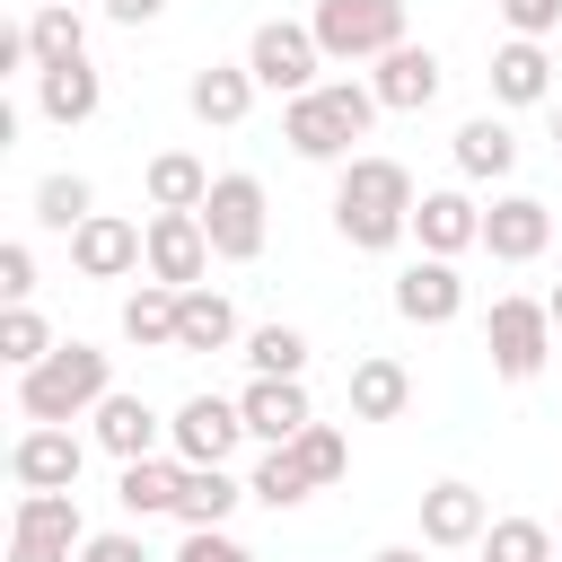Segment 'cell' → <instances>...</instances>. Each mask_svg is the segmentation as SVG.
Here are the masks:
<instances>
[{"instance_id": "obj_1", "label": "cell", "mask_w": 562, "mask_h": 562, "mask_svg": "<svg viewBox=\"0 0 562 562\" xmlns=\"http://www.w3.org/2000/svg\"><path fill=\"white\" fill-rule=\"evenodd\" d=\"M413 176L395 167V158H378V149H351L342 158V176H334V228H342V246H360V255H386V246H404L413 237Z\"/></svg>"}, {"instance_id": "obj_2", "label": "cell", "mask_w": 562, "mask_h": 562, "mask_svg": "<svg viewBox=\"0 0 562 562\" xmlns=\"http://www.w3.org/2000/svg\"><path fill=\"white\" fill-rule=\"evenodd\" d=\"M378 114H386V105H378L369 79H316L307 97H281V140L325 167V158H351V140H360Z\"/></svg>"}, {"instance_id": "obj_3", "label": "cell", "mask_w": 562, "mask_h": 562, "mask_svg": "<svg viewBox=\"0 0 562 562\" xmlns=\"http://www.w3.org/2000/svg\"><path fill=\"white\" fill-rule=\"evenodd\" d=\"M114 395V360L97 342H53L35 369H18V413L26 422H79Z\"/></svg>"}, {"instance_id": "obj_4", "label": "cell", "mask_w": 562, "mask_h": 562, "mask_svg": "<svg viewBox=\"0 0 562 562\" xmlns=\"http://www.w3.org/2000/svg\"><path fill=\"white\" fill-rule=\"evenodd\" d=\"M316 44L325 61H378L404 44V0H316Z\"/></svg>"}, {"instance_id": "obj_5", "label": "cell", "mask_w": 562, "mask_h": 562, "mask_svg": "<svg viewBox=\"0 0 562 562\" xmlns=\"http://www.w3.org/2000/svg\"><path fill=\"white\" fill-rule=\"evenodd\" d=\"M483 351H492V369L509 378V386H527L536 369H544V351H553V307L544 299H492V316H483Z\"/></svg>"}, {"instance_id": "obj_6", "label": "cell", "mask_w": 562, "mask_h": 562, "mask_svg": "<svg viewBox=\"0 0 562 562\" xmlns=\"http://www.w3.org/2000/svg\"><path fill=\"white\" fill-rule=\"evenodd\" d=\"M246 70H255V88H272V97H307L316 70H325V44H316V26H299V18H263L255 44H246Z\"/></svg>"}, {"instance_id": "obj_7", "label": "cell", "mask_w": 562, "mask_h": 562, "mask_svg": "<svg viewBox=\"0 0 562 562\" xmlns=\"http://www.w3.org/2000/svg\"><path fill=\"white\" fill-rule=\"evenodd\" d=\"M202 228H211V255H220V263H255V255H263V184H255L246 167L211 176Z\"/></svg>"}, {"instance_id": "obj_8", "label": "cell", "mask_w": 562, "mask_h": 562, "mask_svg": "<svg viewBox=\"0 0 562 562\" xmlns=\"http://www.w3.org/2000/svg\"><path fill=\"white\" fill-rule=\"evenodd\" d=\"M70 263H79L88 281H123V272L149 263V228L123 220V211H88V220L70 228Z\"/></svg>"}, {"instance_id": "obj_9", "label": "cell", "mask_w": 562, "mask_h": 562, "mask_svg": "<svg viewBox=\"0 0 562 562\" xmlns=\"http://www.w3.org/2000/svg\"><path fill=\"white\" fill-rule=\"evenodd\" d=\"M202 272H211V228H202V211H149V281L193 290Z\"/></svg>"}, {"instance_id": "obj_10", "label": "cell", "mask_w": 562, "mask_h": 562, "mask_svg": "<svg viewBox=\"0 0 562 562\" xmlns=\"http://www.w3.org/2000/svg\"><path fill=\"white\" fill-rule=\"evenodd\" d=\"M167 439H176L184 465H228V448L246 439V413H237L228 395H184L176 422H167Z\"/></svg>"}, {"instance_id": "obj_11", "label": "cell", "mask_w": 562, "mask_h": 562, "mask_svg": "<svg viewBox=\"0 0 562 562\" xmlns=\"http://www.w3.org/2000/svg\"><path fill=\"white\" fill-rule=\"evenodd\" d=\"M79 465H88V448L70 439V422H35V430L9 448L18 492H79Z\"/></svg>"}, {"instance_id": "obj_12", "label": "cell", "mask_w": 562, "mask_h": 562, "mask_svg": "<svg viewBox=\"0 0 562 562\" xmlns=\"http://www.w3.org/2000/svg\"><path fill=\"white\" fill-rule=\"evenodd\" d=\"M465 307V281H457V255H413L395 272V316L404 325H457Z\"/></svg>"}, {"instance_id": "obj_13", "label": "cell", "mask_w": 562, "mask_h": 562, "mask_svg": "<svg viewBox=\"0 0 562 562\" xmlns=\"http://www.w3.org/2000/svg\"><path fill=\"white\" fill-rule=\"evenodd\" d=\"M237 413H246V439H263V448H290V439L316 422V404H307V378H246Z\"/></svg>"}, {"instance_id": "obj_14", "label": "cell", "mask_w": 562, "mask_h": 562, "mask_svg": "<svg viewBox=\"0 0 562 562\" xmlns=\"http://www.w3.org/2000/svg\"><path fill=\"white\" fill-rule=\"evenodd\" d=\"M553 246V211L536 202V193H501L492 211H483V255L492 263H536Z\"/></svg>"}, {"instance_id": "obj_15", "label": "cell", "mask_w": 562, "mask_h": 562, "mask_svg": "<svg viewBox=\"0 0 562 562\" xmlns=\"http://www.w3.org/2000/svg\"><path fill=\"white\" fill-rule=\"evenodd\" d=\"M439 79H448V70H439V53H430V44H413V35H404L395 53H378V70H369V88H378V105H386V114H422V105L439 97Z\"/></svg>"}, {"instance_id": "obj_16", "label": "cell", "mask_w": 562, "mask_h": 562, "mask_svg": "<svg viewBox=\"0 0 562 562\" xmlns=\"http://www.w3.org/2000/svg\"><path fill=\"white\" fill-rule=\"evenodd\" d=\"M413 237H422V255H465V246H483V202L439 184L413 202Z\"/></svg>"}, {"instance_id": "obj_17", "label": "cell", "mask_w": 562, "mask_h": 562, "mask_svg": "<svg viewBox=\"0 0 562 562\" xmlns=\"http://www.w3.org/2000/svg\"><path fill=\"white\" fill-rule=\"evenodd\" d=\"M483 527H492V509H483L474 483H430V492H422V544H430V553L483 544Z\"/></svg>"}, {"instance_id": "obj_18", "label": "cell", "mask_w": 562, "mask_h": 562, "mask_svg": "<svg viewBox=\"0 0 562 562\" xmlns=\"http://www.w3.org/2000/svg\"><path fill=\"white\" fill-rule=\"evenodd\" d=\"M35 105H44V123H88L97 105H105V79H97V61L79 53V61H53V70H35Z\"/></svg>"}, {"instance_id": "obj_19", "label": "cell", "mask_w": 562, "mask_h": 562, "mask_svg": "<svg viewBox=\"0 0 562 562\" xmlns=\"http://www.w3.org/2000/svg\"><path fill=\"white\" fill-rule=\"evenodd\" d=\"M88 422H97V448H105L114 465H132V457H158V430H167V422H158L140 395H123V386H114V395H105Z\"/></svg>"}, {"instance_id": "obj_20", "label": "cell", "mask_w": 562, "mask_h": 562, "mask_svg": "<svg viewBox=\"0 0 562 562\" xmlns=\"http://www.w3.org/2000/svg\"><path fill=\"white\" fill-rule=\"evenodd\" d=\"M492 97H501V105H544V97H553V53H544L536 35H509V44L492 53Z\"/></svg>"}, {"instance_id": "obj_21", "label": "cell", "mask_w": 562, "mask_h": 562, "mask_svg": "<svg viewBox=\"0 0 562 562\" xmlns=\"http://www.w3.org/2000/svg\"><path fill=\"white\" fill-rule=\"evenodd\" d=\"M457 176H474V184H501L509 167H518V132L501 123V114H474V123H457Z\"/></svg>"}, {"instance_id": "obj_22", "label": "cell", "mask_w": 562, "mask_h": 562, "mask_svg": "<svg viewBox=\"0 0 562 562\" xmlns=\"http://www.w3.org/2000/svg\"><path fill=\"white\" fill-rule=\"evenodd\" d=\"M228 342H237V307L211 281L176 290V351H228Z\"/></svg>"}, {"instance_id": "obj_23", "label": "cell", "mask_w": 562, "mask_h": 562, "mask_svg": "<svg viewBox=\"0 0 562 562\" xmlns=\"http://www.w3.org/2000/svg\"><path fill=\"white\" fill-rule=\"evenodd\" d=\"M351 422H395L404 404H413V378H404V360H386V351H369V360H351Z\"/></svg>"}, {"instance_id": "obj_24", "label": "cell", "mask_w": 562, "mask_h": 562, "mask_svg": "<svg viewBox=\"0 0 562 562\" xmlns=\"http://www.w3.org/2000/svg\"><path fill=\"white\" fill-rule=\"evenodd\" d=\"M184 97H193V114H202V123L237 132V123H246V105H255V70H246V61H211V70H193V88H184Z\"/></svg>"}, {"instance_id": "obj_25", "label": "cell", "mask_w": 562, "mask_h": 562, "mask_svg": "<svg viewBox=\"0 0 562 562\" xmlns=\"http://www.w3.org/2000/svg\"><path fill=\"white\" fill-rule=\"evenodd\" d=\"M140 184H149V211H202L211 202V167L193 149H158Z\"/></svg>"}, {"instance_id": "obj_26", "label": "cell", "mask_w": 562, "mask_h": 562, "mask_svg": "<svg viewBox=\"0 0 562 562\" xmlns=\"http://www.w3.org/2000/svg\"><path fill=\"white\" fill-rule=\"evenodd\" d=\"M176 492H184V457H176V465H167V457H132V465H123V483H114V501H123L132 518L176 509Z\"/></svg>"}, {"instance_id": "obj_27", "label": "cell", "mask_w": 562, "mask_h": 562, "mask_svg": "<svg viewBox=\"0 0 562 562\" xmlns=\"http://www.w3.org/2000/svg\"><path fill=\"white\" fill-rule=\"evenodd\" d=\"M246 501V483L228 474V465H184V492H176V518L184 527H220L228 509Z\"/></svg>"}, {"instance_id": "obj_28", "label": "cell", "mask_w": 562, "mask_h": 562, "mask_svg": "<svg viewBox=\"0 0 562 562\" xmlns=\"http://www.w3.org/2000/svg\"><path fill=\"white\" fill-rule=\"evenodd\" d=\"M9 527L18 536H44V544H88V527H79V501L70 492H18V509H9Z\"/></svg>"}, {"instance_id": "obj_29", "label": "cell", "mask_w": 562, "mask_h": 562, "mask_svg": "<svg viewBox=\"0 0 562 562\" xmlns=\"http://www.w3.org/2000/svg\"><path fill=\"white\" fill-rule=\"evenodd\" d=\"M26 44H35V70H53V61H79V53H88V18H79L70 0H44V9L26 18Z\"/></svg>"}, {"instance_id": "obj_30", "label": "cell", "mask_w": 562, "mask_h": 562, "mask_svg": "<svg viewBox=\"0 0 562 562\" xmlns=\"http://www.w3.org/2000/svg\"><path fill=\"white\" fill-rule=\"evenodd\" d=\"M123 342H140V351H176V290H167V281H140V290L123 299Z\"/></svg>"}, {"instance_id": "obj_31", "label": "cell", "mask_w": 562, "mask_h": 562, "mask_svg": "<svg viewBox=\"0 0 562 562\" xmlns=\"http://www.w3.org/2000/svg\"><path fill=\"white\" fill-rule=\"evenodd\" d=\"M316 483H307V465H299V448H263V465L246 474V501H263V509H299Z\"/></svg>"}, {"instance_id": "obj_32", "label": "cell", "mask_w": 562, "mask_h": 562, "mask_svg": "<svg viewBox=\"0 0 562 562\" xmlns=\"http://www.w3.org/2000/svg\"><path fill=\"white\" fill-rule=\"evenodd\" d=\"M246 369L255 378H307V334L299 325H255L246 334Z\"/></svg>"}, {"instance_id": "obj_33", "label": "cell", "mask_w": 562, "mask_h": 562, "mask_svg": "<svg viewBox=\"0 0 562 562\" xmlns=\"http://www.w3.org/2000/svg\"><path fill=\"white\" fill-rule=\"evenodd\" d=\"M88 211H97V184H88V176H44V184H35V220H44V228L70 237Z\"/></svg>"}, {"instance_id": "obj_34", "label": "cell", "mask_w": 562, "mask_h": 562, "mask_svg": "<svg viewBox=\"0 0 562 562\" xmlns=\"http://www.w3.org/2000/svg\"><path fill=\"white\" fill-rule=\"evenodd\" d=\"M290 448H299V465H307V483H316V492H325V483H342V474H351V439H342V430H334V422H307V430H299V439H290Z\"/></svg>"}, {"instance_id": "obj_35", "label": "cell", "mask_w": 562, "mask_h": 562, "mask_svg": "<svg viewBox=\"0 0 562 562\" xmlns=\"http://www.w3.org/2000/svg\"><path fill=\"white\" fill-rule=\"evenodd\" d=\"M483 562H553V527H536V518H492V527H483Z\"/></svg>"}, {"instance_id": "obj_36", "label": "cell", "mask_w": 562, "mask_h": 562, "mask_svg": "<svg viewBox=\"0 0 562 562\" xmlns=\"http://www.w3.org/2000/svg\"><path fill=\"white\" fill-rule=\"evenodd\" d=\"M44 351H53V325H44V316H35L26 299H18V307L0 316V360H9V369H35Z\"/></svg>"}, {"instance_id": "obj_37", "label": "cell", "mask_w": 562, "mask_h": 562, "mask_svg": "<svg viewBox=\"0 0 562 562\" xmlns=\"http://www.w3.org/2000/svg\"><path fill=\"white\" fill-rule=\"evenodd\" d=\"M492 9L509 18V35H536V44L562 26V0H492Z\"/></svg>"}, {"instance_id": "obj_38", "label": "cell", "mask_w": 562, "mask_h": 562, "mask_svg": "<svg viewBox=\"0 0 562 562\" xmlns=\"http://www.w3.org/2000/svg\"><path fill=\"white\" fill-rule=\"evenodd\" d=\"M26 290H35V246H26V237H9V246H0V299L18 307Z\"/></svg>"}, {"instance_id": "obj_39", "label": "cell", "mask_w": 562, "mask_h": 562, "mask_svg": "<svg viewBox=\"0 0 562 562\" xmlns=\"http://www.w3.org/2000/svg\"><path fill=\"white\" fill-rule=\"evenodd\" d=\"M176 562H255L237 536H220V527H184V553Z\"/></svg>"}, {"instance_id": "obj_40", "label": "cell", "mask_w": 562, "mask_h": 562, "mask_svg": "<svg viewBox=\"0 0 562 562\" xmlns=\"http://www.w3.org/2000/svg\"><path fill=\"white\" fill-rule=\"evenodd\" d=\"M79 562H158V553H149L140 536H123V527H114V536H88V544H79Z\"/></svg>"}, {"instance_id": "obj_41", "label": "cell", "mask_w": 562, "mask_h": 562, "mask_svg": "<svg viewBox=\"0 0 562 562\" xmlns=\"http://www.w3.org/2000/svg\"><path fill=\"white\" fill-rule=\"evenodd\" d=\"M9 562H70V544H44V536H18L9 527Z\"/></svg>"}, {"instance_id": "obj_42", "label": "cell", "mask_w": 562, "mask_h": 562, "mask_svg": "<svg viewBox=\"0 0 562 562\" xmlns=\"http://www.w3.org/2000/svg\"><path fill=\"white\" fill-rule=\"evenodd\" d=\"M158 9H167V0H105V18H114V26H149Z\"/></svg>"}, {"instance_id": "obj_43", "label": "cell", "mask_w": 562, "mask_h": 562, "mask_svg": "<svg viewBox=\"0 0 562 562\" xmlns=\"http://www.w3.org/2000/svg\"><path fill=\"white\" fill-rule=\"evenodd\" d=\"M369 562H422V544H378Z\"/></svg>"}, {"instance_id": "obj_44", "label": "cell", "mask_w": 562, "mask_h": 562, "mask_svg": "<svg viewBox=\"0 0 562 562\" xmlns=\"http://www.w3.org/2000/svg\"><path fill=\"white\" fill-rule=\"evenodd\" d=\"M544 307H553V334H562V281H553V299H544Z\"/></svg>"}, {"instance_id": "obj_45", "label": "cell", "mask_w": 562, "mask_h": 562, "mask_svg": "<svg viewBox=\"0 0 562 562\" xmlns=\"http://www.w3.org/2000/svg\"><path fill=\"white\" fill-rule=\"evenodd\" d=\"M553 140H562V97H553Z\"/></svg>"}, {"instance_id": "obj_46", "label": "cell", "mask_w": 562, "mask_h": 562, "mask_svg": "<svg viewBox=\"0 0 562 562\" xmlns=\"http://www.w3.org/2000/svg\"><path fill=\"white\" fill-rule=\"evenodd\" d=\"M553 562H562V536H553Z\"/></svg>"}]
</instances>
